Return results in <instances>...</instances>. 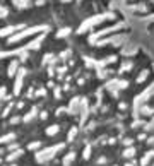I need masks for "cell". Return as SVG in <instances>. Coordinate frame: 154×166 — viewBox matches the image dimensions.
<instances>
[{
  "instance_id": "6da1fadb",
  "label": "cell",
  "mask_w": 154,
  "mask_h": 166,
  "mask_svg": "<svg viewBox=\"0 0 154 166\" xmlns=\"http://www.w3.org/2000/svg\"><path fill=\"white\" fill-rule=\"evenodd\" d=\"M58 130H60L58 125H50L48 128H46V135H50V137H51V135H57Z\"/></svg>"
},
{
  "instance_id": "7a4b0ae2",
  "label": "cell",
  "mask_w": 154,
  "mask_h": 166,
  "mask_svg": "<svg viewBox=\"0 0 154 166\" xmlns=\"http://www.w3.org/2000/svg\"><path fill=\"white\" fill-rule=\"evenodd\" d=\"M74 158H75V152H70V154H67L64 158V166H70V163L74 161Z\"/></svg>"
},
{
  "instance_id": "3957f363",
  "label": "cell",
  "mask_w": 154,
  "mask_h": 166,
  "mask_svg": "<svg viewBox=\"0 0 154 166\" xmlns=\"http://www.w3.org/2000/svg\"><path fill=\"white\" fill-rule=\"evenodd\" d=\"M134 154H135V149L134 147H129V149L123 151V158H134Z\"/></svg>"
},
{
  "instance_id": "277c9868",
  "label": "cell",
  "mask_w": 154,
  "mask_h": 166,
  "mask_svg": "<svg viewBox=\"0 0 154 166\" xmlns=\"http://www.w3.org/2000/svg\"><path fill=\"white\" fill-rule=\"evenodd\" d=\"M9 98H10V96H7V89L2 86V87H0V101L2 100H9Z\"/></svg>"
},
{
  "instance_id": "5b68a950",
  "label": "cell",
  "mask_w": 154,
  "mask_h": 166,
  "mask_svg": "<svg viewBox=\"0 0 154 166\" xmlns=\"http://www.w3.org/2000/svg\"><path fill=\"white\" fill-rule=\"evenodd\" d=\"M36 110H38V108H33V110H31V113L24 116V122H31L33 118H34V115H36Z\"/></svg>"
},
{
  "instance_id": "8992f818",
  "label": "cell",
  "mask_w": 154,
  "mask_h": 166,
  "mask_svg": "<svg viewBox=\"0 0 154 166\" xmlns=\"http://www.w3.org/2000/svg\"><path fill=\"white\" fill-rule=\"evenodd\" d=\"M38 147H41V142H31L29 146H27V149L33 151V149H38Z\"/></svg>"
},
{
  "instance_id": "52a82bcc",
  "label": "cell",
  "mask_w": 154,
  "mask_h": 166,
  "mask_svg": "<svg viewBox=\"0 0 154 166\" xmlns=\"http://www.w3.org/2000/svg\"><path fill=\"white\" fill-rule=\"evenodd\" d=\"M75 134H77V128H75V127H72V128H70V132H69V141H74Z\"/></svg>"
},
{
  "instance_id": "ba28073f",
  "label": "cell",
  "mask_w": 154,
  "mask_h": 166,
  "mask_svg": "<svg viewBox=\"0 0 154 166\" xmlns=\"http://www.w3.org/2000/svg\"><path fill=\"white\" fill-rule=\"evenodd\" d=\"M82 156H84V159H89V156H91V147L89 146L84 149V154H82Z\"/></svg>"
},
{
  "instance_id": "9c48e42d",
  "label": "cell",
  "mask_w": 154,
  "mask_h": 166,
  "mask_svg": "<svg viewBox=\"0 0 154 166\" xmlns=\"http://www.w3.org/2000/svg\"><path fill=\"white\" fill-rule=\"evenodd\" d=\"M21 154H22V151H17V152H14V154H10V156H9V159H10V161H12V159L19 158V156H21Z\"/></svg>"
},
{
  "instance_id": "30bf717a",
  "label": "cell",
  "mask_w": 154,
  "mask_h": 166,
  "mask_svg": "<svg viewBox=\"0 0 154 166\" xmlns=\"http://www.w3.org/2000/svg\"><path fill=\"white\" fill-rule=\"evenodd\" d=\"M36 96H41V98H43V96H46V89H43V87L38 89V91H36Z\"/></svg>"
},
{
  "instance_id": "8fae6325",
  "label": "cell",
  "mask_w": 154,
  "mask_h": 166,
  "mask_svg": "<svg viewBox=\"0 0 154 166\" xmlns=\"http://www.w3.org/2000/svg\"><path fill=\"white\" fill-rule=\"evenodd\" d=\"M10 110H12V105H9L7 108L4 110V113H2V115H4V116H7V115H9V111H10Z\"/></svg>"
},
{
  "instance_id": "7c38bea8",
  "label": "cell",
  "mask_w": 154,
  "mask_h": 166,
  "mask_svg": "<svg viewBox=\"0 0 154 166\" xmlns=\"http://www.w3.org/2000/svg\"><path fill=\"white\" fill-rule=\"evenodd\" d=\"M19 120H21V118H19V116H14V118H12V120H10V123H17V122H19Z\"/></svg>"
},
{
  "instance_id": "4fadbf2b",
  "label": "cell",
  "mask_w": 154,
  "mask_h": 166,
  "mask_svg": "<svg viewBox=\"0 0 154 166\" xmlns=\"http://www.w3.org/2000/svg\"><path fill=\"white\" fill-rule=\"evenodd\" d=\"M46 116H48V115H46V111H41V113H40V118H43V120H45Z\"/></svg>"
},
{
  "instance_id": "5bb4252c",
  "label": "cell",
  "mask_w": 154,
  "mask_h": 166,
  "mask_svg": "<svg viewBox=\"0 0 154 166\" xmlns=\"http://www.w3.org/2000/svg\"><path fill=\"white\" fill-rule=\"evenodd\" d=\"M118 108H120V110H125V108H127V105H125V103H120V105H118Z\"/></svg>"
},
{
  "instance_id": "9a60e30c",
  "label": "cell",
  "mask_w": 154,
  "mask_h": 166,
  "mask_svg": "<svg viewBox=\"0 0 154 166\" xmlns=\"http://www.w3.org/2000/svg\"><path fill=\"white\" fill-rule=\"evenodd\" d=\"M98 163H99V165H105V163H106V158H99V161H98Z\"/></svg>"
},
{
  "instance_id": "2e32d148",
  "label": "cell",
  "mask_w": 154,
  "mask_h": 166,
  "mask_svg": "<svg viewBox=\"0 0 154 166\" xmlns=\"http://www.w3.org/2000/svg\"><path fill=\"white\" fill-rule=\"evenodd\" d=\"M10 166H16V165H10Z\"/></svg>"
}]
</instances>
